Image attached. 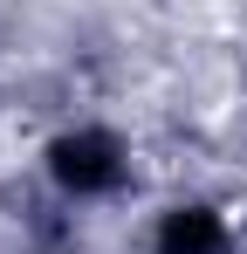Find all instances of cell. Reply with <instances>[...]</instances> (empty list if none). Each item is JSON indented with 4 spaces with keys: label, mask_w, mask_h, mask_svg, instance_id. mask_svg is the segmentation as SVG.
I'll list each match as a JSON object with an SVG mask.
<instances>
[{
    "label": "cell",
    "mask_w": 247,
    "mask_h": 254,
    "mask_svg": "<svg viewBox=\"0 0 247 254\" xmlns=\"http://www.w3.org/2000/svg\"><path fill=\"white\" fill-rule=\"evenodd\" d=\"M48 172H55V186L62 192H110L124 179V151L110 130H69V137H55V151H48Z\"/></svg>",
    "instance_id": "6da1fadb"
},
{
    "label": "cell",
    "mask_w": 247,
    "mask_h": 254,
    "mask_svg": "<svg viewBox=\"0 0 247 254\" xmlns=\"http://www.w3.org/2000/svg\"><path fill=\"white\" fill-rule=\"evenodd\" d=\"M158 254H227V220L213 206H172L158 220Z\"/></svg>",
    "instance_id": "7a4b0ae2"
}]
</instances>
